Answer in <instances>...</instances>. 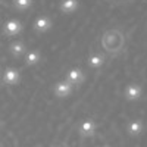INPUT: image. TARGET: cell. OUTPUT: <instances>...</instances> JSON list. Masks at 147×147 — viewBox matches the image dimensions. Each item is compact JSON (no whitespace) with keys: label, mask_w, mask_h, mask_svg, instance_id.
<instances>
[{"label":"cell","mask_w":147,"mask_h":147,"mask_svg":"<svg viewBox=\"0 0 147 147\" xmlns=\"http://www.w3.org/2000/svg\"><path fill=\"white\" fill-rule=\"evenodd\" d=\"M103 147H109V146H103Z\"/></svg>","instance_id":"obj_14"},{"label":"cell","mask_w":147,"mask_h":147,"mask_svg":"<svg viewBox=\"0 0 147 147\" xmlns=\"http://www.w3.org/2000/svg\"><path fill=\"white\" fill-rule=\"evenodd\" d=\"M12 50H13L15 55H21L24 52V46L21 43H15V44H12Z\"/></svg>","instance_id":"obj_12"},{"label":"cell","mask_w":147,"mask_h":147,"mask_svg":"<svg viewBox=\"0 0 147 147\" xmlns=\"http://www.w3.org/2000/svg\"><path fill=\"white\" fill-rule=\"evenodd\" d=\"M55 93L57 97H68L72 93V84L68 81H60L56 84L55 87Z\"/></svg>","instance_id":"obj_3"},{"label":"cell","mask_w":147,"mask_h":147,"mask_svg":"<svg viewBox=\"0 0 147 147\" xmlns=\"http://www.w3.org/2000/svg\"><path fill=\"white\" fill-rule=\"evenodd\" d=\"M50 25H52V21L49 19L47 16H41V18H38L35 21V28L38 30V31H47L49 28H50Z\"/></svg>","instance_id":"obj_6"},{"label":"cell","mask_w":147,"mask_h":147,"mask_svg":"<svg viewBox=\"0 0 147 147\" xmlns=\"http://www.w3.org/2000/svg\"><path fill=\"white\" fill-rule=\"evenodd\" d=\"M5 78H7V81H10V84H15V82L18 81V74H16L13 69H10Z\"/></svg>","instance_id":"obj_10"},{"label":"cell","mask_w":147,"mask_h":147,"mask_svg":"<svg viewBox=\"0 0 147 147\" xmlns=\"http://www.w3.org/2000/svg\"><path fill=\"white\" fill-rule=\"evenodd\" d=\"M77 7H78L77 0H63V2L60 3V9H62V12H65V13H71V12H74Z\"/></svg>","instance_id":"obj_7"},{"label":"cell","mask_w":147,"mask_h":147,"mask_svg":"<svg viewBox=\"0 0 147 147\" xmlns=\"http://www.w3.org/2000/svg\"><path fill=\"white\" fill-rule=\"evenodd\" d=\"M31 5V0H16V6L18 7H27Z\"/></svg>","instance_id":"obj_13"},{"label":"cell","mask_w":147,"mask_h":147,"mask_svg":"<svg viewBox=\"0 0 147 147\" xmlns=\"http://www.w3.org/2000/svg\"><path fill=\"white\" fill-rule=\"evenodd\" d=\"M143 131H144V124H143V121H140V119H134V121H131L128 124V132L131 134L132 137L140 136Z\"/></svg>","instance_id":"obj_4"},{"label":"cell","mask_w":147,"mask_h":147,"mask_svg":"<svg viewBox=\"0 0 147 147\" xmlns=\"http://www.w3.org/2000/svg\"><path fill=\"white\" fill-rule=\"evenodd\" d=\"M143 94V90L138 84H129L125 88V97L128 100H138Z\"/></svg>","instance_id":"obj_2"},{"label":"cell","mask_w":147,"mask_h":147,"mask_svg":"<svg viewBox=\"0 0 147 147\" xmlns=\"http://www.w3.org/2000/svg\"><path fill=\"white\" fill-rule=\"evenodd\" d=\"M7 30L10 31V32H18L19 30H21V25H19V22H9L7 24Z\"/></svg>","instance_id":"obj_11"},{"label":"cell","mask_w":147,"mask_h":147,"mask_svg":"<svg viewBox=\"0 0 147 147\" xmlns=\"http://www.w3.org/2000/svg\"><path fill=\"white\" fill-rule=\"evenodd\" d=\"M88 63H90V66L94 68V69L100 68V66L105 63V56H103V55H93V56H90V59H88Z\"/></svg>","instance_id":"obj_8"},{"label":"cell","mask_w":147,"mask_h":147,"mask_svg":"<svg viewBox=\"0 0 147 147\" xmlns=\"http://www.w3.org/2000/svg\"><path fill=\"white\" fill-rule=\"evenodd\" d=\"M38 59H40L38 52H30V53L27 55V63H28V65H34V63L38 62Z\"/></svg>","instance_id":"obj_9"},{"label":"cell","mask_w":147,"mask_h":147,"mask_svg":"<svg viewBox=\"0 0 147 147\" xmlns=\"http://www.w3.org/2000/svg\"><path fill=\"white\" fill-rule=\"evenodd\" d=\"M80 132L84 137H93L96 132V122L93 119H85L80 125Z\"/></svg>","instance_id":"obj_1"},{"label":"cell","mask_w":147,"mask_h":147,"mask_svg":"<svg viewBox=\"0 0 147 147\" xmlns=\"http://www.w3.org/2000/svg\"><path fill=\"white\" fill-rule=\"evenodd\" d=\"M84 80V74L81 69H71L69 74H68V82L71 84H81Z\"/></svg>","instance_id":"obj_5"}]
</instances>
